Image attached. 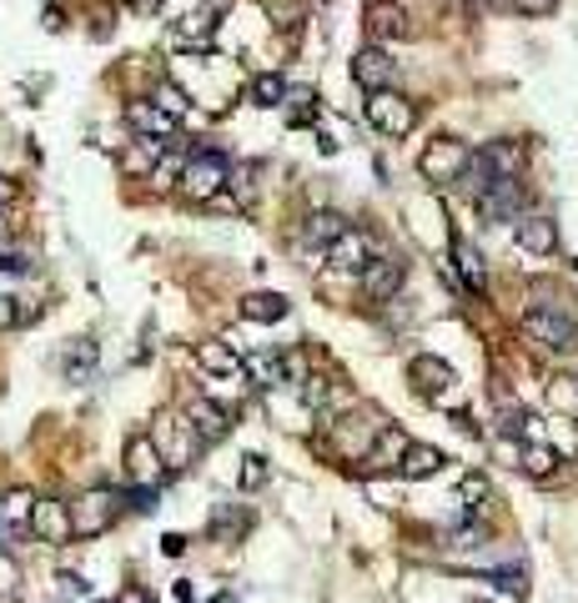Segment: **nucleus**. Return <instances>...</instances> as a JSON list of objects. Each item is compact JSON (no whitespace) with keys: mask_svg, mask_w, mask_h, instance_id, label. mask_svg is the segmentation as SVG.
<instances>
[{"mask_svg":"<svg viewBox=\"0 0 578 603\" xmlns=\"http://www.w3.org/2000/svg\"><path fill=\"white\" fill-rule=\"evenodd\" d=\"M554 468H558V453L548 448V443H528L524 448V472L528 478H554Z\"/></svg>","mask_w":578,"mask_h":603,"instance_id":"27","label":"nucleus"},{"mask_svg":"<svg viewBox=\"0 0 578 603\" xmlns=\"http://www.w3.org/2000/svg\"><path fill=\"white\" fill-rule=\"evenodd\" d=\"M0 272H31V257L25 252H0Z\"/></svg>","mask_w":578,"mask_h":603,"instance_id":"34","label":"nucleus"},{"mask_svg":"<svg viewBox=\"0 0 578 603\" xmlns=\"http://www.w3.org/2000/svg\"><path fill=\"white\" fill-rule=\"evenodd\" d=\"M398 472H403L407 482H423V478H433V472H443V453L427 448V443H407V453H403V462H398Z\"/></svg>","mask_w":578,"mask_h":603,"instance_id":"20","label":"nucleus"},{"mask_svg":"<svg viewBox=\"0 0 578 603\" xmlns=\"http://www.w3.org/2000/svg\"><path fill=\"white\" fill-rule=\"evenodd\" d=\"M31 533L41 538V543H71L76 538V528H71V508L66 503H55V498H35L31 508Z\"/></svg>","mask_w":578,"mask_h":603,"instance_id":"11","label":"nucleus"},{"mask_svg":"<svg viewBox=\"0 0 578 603\" xmlns=\"http://www.w3.org/2000/svg\"><path fill=\"white\" fill-rule=\"evenodd\" d=\"M11 197H16V187L6 181V176H0V201H11Z\"/></svg>","mask_w":578,"mask_h":603,"instance_id":"38","label":"nucleus"},{"mask_svg":"<svg viewBox=\"0 0 578 603\" xmlns=\"http://www.w3.org/2000/svg\"><path fill=\"white\" fill-rule=\"evenodd\" d=\"M372 257H378V241H372L368 231H352V227L328 247V262L338 267V272H362Z\"/></svg>","mask_w":578,"mask_h":603,"instance_id":"13","label":"nucleus"},{"mask_svg":"<svg viewBox=\"0 0 578 603\" xmlns=\"http://www.w3.org/2000/svg\"><path fill=\"white\" fill-rule=\"evenodd\" d=\"M513 241H518L524 252H534V257H548L558 247L554 217H548V211H524V217H518V227H513Z\"/></svg>","mask_w":578,"mask_h":603,"instance_id":"14","label":"nucleus"},{"mask_svg":"<svg viewBox=\"0 0 578 603\" xmlns=\"http://www.w3.org/2000/svg\"><path fill=\"white\" fill-rule=\"evenodd\" d=\"M231 181V156L217 152V146H197V152L186 156L182 166V191L192 201H211L221 197V187Z\"/></svg>","mask_w":578,"mask_h":603,"instance_id":"2","label":"nucleus"},{"mask_svg":"<svg viewBox=\"0 0 578 603\" xmlns=\"http://www.w3.org/2000/svg\"><path fill=\"white\" fill-rule=\"evenodd\" d=\"M478 156L488 162L493 176H518V171H524V146H518V142H488Z\"/></svg>","mask_w":578,"mask_h":603,"instance_id":"21","label":"nucleus"},{"mask_svg":"<svg viewBox=\"0 0 578 603\" xmlns=\"http://www.w3.org/2000/svg\"><path fill=\"white\" fill-rule=\"evenodd\" d=\"M126 121H132V132L136 136H176V121L182 116H172L166 106H156V101H126Z\"/></svg>","mask_w":578,"mask_h":603,"instance_id":"17","label":"nucleus"},{"mask_svg":"<svg viewBox=\"0 0 578 603\" xmlns=\"http://www.w3.org/2000/svg\"><path fill=\"white\" fill-rule=\"evenodd\" d=\"M156 6H162V0H132V11H142V15H152Z\"/></svg>","mask_w":578,"mask_h":603,"instance_id":"37","label":"nucleus"},{"mask_svg":"<svg viewBox=\"0 0 578 603\" xmlns=\"http://www.w3.org/2000/svg\"><path fill=\"white\" fill-rule=\"evenodd\" d=\"M348 231V217H338V211H312V217L302 221V237H297V257H302L307 267H317V257H328V247Z\"/></svg>","mask_w":578,"mask_h":603,"instance_id":"5","label":"nucleus"},{"mask_svg":"<svg viewBox=\"0 0 578 603\" xmlns=\"http://www.w3.org/2000/svg\"><path fill=\"white\" fill-rule=\"evenodd\" d=\"M468 162H473V152L458 142V136H437V142L427 146L423 156H417V171H423L427 181H437V187H443V181H458V176L468 171Z\"/></svg>","mask_w":578,"mask_h":603,"instance_id":"4","label":"nucleus"},{"mask_svg":"<svg viewBox=\"0 0 578 603\" xmlns=\"http://www.w3.org/2000/svg\"><path fill=\"white\" fill-rule=\"evenodd\" d=\"M524 332L534 342H544V347H554V352H574L578 347V308H574V297L534 302V308L524 312Z\"/></svg>","mask_w":578,"mask_h":603,"instance_id":"1","label":"nucleus"},{"mask_svg":"<svg viewBox=\"0 0 578 603\" xmlns=\"http://www.w3.org/2000/svg\"><path fill=\"white\" fill-rule=\"evenodd\" d=\"M262 482H267V458L247 453V458H241V488H262Z\"/></svg>","mask_w":578,"mask_h":603,"instance_id":"32","label":"nucleus"},{"mask_svg":"<svg viewBox=\"0 0 578 603\" xmlns=\"http://www.w3.org/2000/svg\"><path fill=\"white\" fill-rule=\"evenodd\" d=\"M453 262H458V272H463V287L483 292V257L473 252L468 241H453Z\"/></svg>","mask_w":578,"mask_h":603,"instance_id":"26","label":"nucleus"},{"mask_svg":"<svg viewBox=\"0 0 578 603\" xmlns=\"http://www.w3.org/2000/svg\"><path fill=\"white\" fill-rule=\"evenodd\" d=\"M111 518H116L111 488H91V493H81L76 503H71V528H76V538H101L111 528Z\"/></svg>","mask_w":578,"mask_h":603,"instance_id":"6","label":"nucleus"},{"mask_svg":"<svg viewBox=\"0 0 578 603\" xmlns=\"http://www.w3.org/2000/svg\"><path fill=\"white\" fill-rule=\"evenodd\" d=\"M473 603H488V599H473Z\"/></svg>","mask_w":578,"mask_h":603,"instance_id":"39","label":"nucleus"},{"mask_svg":"<svg viewBox=\"0 0 578 603\" xmlns=\"http://www.w3.org/2000/svg\"><path fill=\"white\" fill-rule=\"evenodd\" d=\"M61 367H66V377L71 383H86L91 373H96V342H71L66 352H61Z\"/></svg>","mask_w":578,"mask_h":603,"instance_id":"24","label":"nucleus"},{"mask_svg":"<svg viewBox=\"0 0 578 603\" xmlns=\"http://www.w3.org/2000/svg\"><path fill=\"white\" fill-rule=\"evenodd\" d=\"M554 403H558V407H578V387H568V383L554 387Z\"/></svg>","mask_w":578,"mask_h":603,"instance_id":"35","label":"nucleus"},{"mask_svg":"<svg viewBox=\"0 0 578 603\" xmlns=\"http://www.w3.org/2000/svg\"><path fill=\"white\" fill-rule=\"evenodd\" d=\"M31 508H35V498L11 493V498H6V508H0V513H6V523H11V528H31Z\"/></svg>","mask_w":578,"mask_h":603,"instance_id":"29","label":"nucleus"},{"mask_svg":"<svg viewBox=\"0 0 578 603\" xmlns=\"http://www.w3.org/2000/svg\"><path fill=\"white\" fill-rule=\"evenodd\" d=\"M186 423L197 428L202 443H217L231 433V413L221 403H211V397H192V403H186Z\"/></svg>","mask_w":578,"mask_h":603,"instance_id":"16","label":"nucleus"},{"mask_svg":"<svg viewBox=\"0 0 578 603\" xmlns=\"http://www.w3.org/2000/svg\"><path fill=\"white\" fill-rule=\"evenodd\" d=\"M35 318H41V308H31L21 297H0V328H25Z\"/></svg>","mask_w":578,"mask_h":603,"instance_id":"28","label":"nucleus"},{"mask_svg":"<svg viewBox=\"0 0 578 603\" xmlns=\"http://www.w3.org/2000/svg\"><path fill=\"white\" fill-rule=\"evenodd\" d=\"M368 121L382 136H407L417 126V106L398 91H368Z\"/></svg>","mask_w":578,"mask_h":603,"instance_id":"3","label":"nucleus"},{"mask_svg":"<svg viewBox=\"0 0 578 603\" xmlns=\"http://www.w3.org/2000/svg\"><path fill=\"white\" fill-rule=\"evenodd\" d=\"M162 162H166V142H162V136H136V146H126V152H121V166H126L132 176L156 171Z\"/></svg>","mask_w":578,"mask_h":603,"instance_id":"19","label":"nucleus"},{"mask_svg":"<svg viewBox=\"0 0 578 603\" xmlns=\"http://www.w3.org/2000/svg\"><path fill=\"white\" fill-rule=\"evenodd\" d=\"M403 453H407V438L398 428H382L378 438H372V453H368V462L372 468H398L403 462Z\"/></svg>","mask_w":578,"mask_h":603,"instance_id":"23","label":"nucleus"},{"mask_svg":"<svg viewBox=\"0 0 578 603\" xmlns=\"http://www.w3.org/2000/svg\"><path fill=\"white\" fill-rule=\"evenodd\" d=\"M513 11L518 15H554L558 0H513Z\"/></svg>","mask_w":578,"mask_h":603,"instance_id":"33","label":"nucleus"},{"mask_svg":"<svg viewBox=\"0 0 578 603\" xmlns=\"http://www.w3.org/2000/svg\"><path fill=\"white\" fill-rule=\"evenodd\" d=\"M358 282H362V292L372 297V302H393L398 292H403V282H407V262L403 257H372L368 267L358 272Z\"/></svg>","mask_w":578,"mask_h":603,"instance_id":"7","label":"nucleus"},{"mask_svg":"<svg viewBox=\"0 0 578 603\" xmlns=\"http://www.w3.org/2000/svg\"><path fill=\"white\" fill-rule=\"evenodd\" d=\"M116 603H152V593H146V589H126Z\"/></svg>","mask_w":578,"mask_h":603,"instance_id":"36","label":"nucleus"},{"mask_svg":"<svg viewBox=\"0 0 578 603\" xmlns=\"http://www.w3.org/2000/svg\"><path fill=\"white\" fill-rule=\"evenodd\" d=\"M241 318H247V322H282L287 318V297L282 292H251V297H241Z\"/></svg>","mask_w":578,"mask_h":603,"instance_id":"22","label":"nucleus"},{"mask_svg":"<svg viewBox=\"0 0 578 603\" xmlns=\"http://www.w3.org/2000/svg\"><path fill=\"white\" fill-rule=\"evenodd\" d=\"M192 362H197L207 377H227V383L247 387V362H241L227 342H197V347H192Z\"/></svg>","mask_w":578,"mask_h":603,"instance_id":"10","label":"nucleus"},{"mask_svg":"<svg viewBox=\"0 0 578 603\" xmlns=\"http://www.w3.org/2000/svg\"><path fill=\"white\" fill-rule=\"evenodd\" d=\"M407 377H413V387L423 397H443L447 387L458 383V377H453V367H447L443 357H413V367H407Z\"/></svg>","mask_w":578,"mask_h":603,"instance_id":"18","label":"nucleus"},{"mask_svg":"<svg viewBox=\"0 0 578 603\" xmlns=\"http://www.w3.org/2000/svg\"><path fill=\"white\" fill-rule=\"evenodd\" d=\"M362 31H368L372 45H388V41L413 35V21H407V11L398 6V0H372L368 15H362Z\"/></svg>","mask_w":578,"mask_h":603,"instance_id":"9","label":"nucleus"},{"mask_svg":"<svg viewBox=\"0 0 578 603\" xmlns=\"http://www.w3.org/2000/svg\"><path fill=\"white\" fill-rule=\"evenodd\" d=\"M488 579L498 583L503 593H513V599H524V593H528V573H524V569H493Z\"/></svg>","mask_w":578,"mask_h":603,"instance_id":"30","label":"nucleus"},{"mask_svg":"<svg viewBox=\"0 0 578 603\" xmlns=\"http://www.w3.org/2000/svg\"><path fill=\"white\" fill-rule=\"evenodd\" d=\"M166 472V453L156 448V438H142L136 433L132 443H126V478L132 482H162Z\"/></svg>","mask_w":578,"mask_h":603,"instance_id":"15","label":"nucleus"},{"mask_svg":"<svg viewBox=\"0 0 578 603\" xmlns=\"http://www.w3.org/2000/svg\"><path fill=\"white\" fill-rule=\"evenodd\" d=\"M524 207H528V191H524V181H518V176H503L498 187L478 197V217L493 221V227H503V221H518V217H524Z\"/></svg>","mask_w":578,"mask_h":603,"instance_id":"8","label":"nucleus"},{"mask_svg":"<svg viewBox=\"0 0 578 603\" xmlns=\"http://www.w3.org/2000/svg\"><path fill=\"white\" fill-rule=\"evenodd\" d=\"M398 76V61L382 45H362L358 55H352V81H358L362 91H388Z\"/></svg>","mask_w":578,"mask_h":603,"instance_id":"12","label":"nucleus"},{"mask_svg":"<svg viewBox=\"0 0 578 603\" xmlns=\"http://www.w3.org/2000/svg\"><path fill=\"white\" fill-rule=\"evenodd\" d=\"M156 106H166L172 116H182V111H186V91L176 86V81H162V86H156Z\"/></svg>","mask_w":578,"mask_h":603,"instance_id":"31","label":"nucleus"},{"mask_svg":"<svg viewBox=\"0 0 578 603\" xmlns=\"http://www.w3.org/2000/svg\"><path fill=\"white\" fill-rule=\"evenodd\" d=\"M247 101H251V106H267V111H272V106H287V81L277 76V71H267V76H257V81L247 86Z\"/></svg>","mask_w":578,"mask_h":603,"instance_id":"25","label":"nucleus"}]
</instances>
